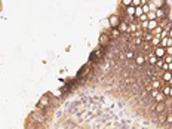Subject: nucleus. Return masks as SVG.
Masks as SVG:
<instances>
[{
    "instance_id": "obj_16",
    "label": "nucleus",
    "mask_w": 172,
    "mask_h": 129,
    "mask_svg": "<svg viewBox=\"0 0 172 129\" xmlns=\"http://www.w3.org/2000/svg\"><path fill=\"white\" fill-rule=\"evenodd\" d=\"M146 15H147V19H148V21H151V19H157V18H156V12H154V10H150V12L146 13Z\"/></svg>"
},
{
    "instance_id": "obj_32",
    "label": "nucleus",
    "mask_w": 172,
    "mask_h": 129,
    "mask_svg": "<svg viewBox=\"0 0 172 129\" xmlns=\"http://www.w3.org/2000/svg\"><path fill=\"white\" fill-rule=\"evenodd\" d=\"M141 42H142L141 39H137V40H135V43H137V45H141Z\"/></svg>"
},
{
    "instance_id": "obj_21",
    "label": "nucleus",
    "mask_w": 172,
    "mask_h": 129,
    "mask_svg": "<svg viewBox=\"0 0 172 129\" xmlns=\"http://www.w3.org/2000/svg\"><path fill=\"white\" fill-rule=\"evenodd\" d=\"M151 39H153V34H150V33L144 34V42H151Z\"/></svg>"
},
{
    "instance_id": "obj_7",
    "label": "nucleus",
    "mask_w": 172,
    "mask_h": 129,
    "mask_svg": "<svg viewBox=\"0 0 172 129\" xmlns=\"http://www.w3.org/2000/svg\"><path fill=\"white\" fill-rule=\"evenodd\" d=\"M110 42V36L108 34H105V33H103V34L99 36V43H101V45H107V43Z\"/></svg>"
},
{
    "instance_id": "obj_22",
    "label": "nucleus",
    "mask_w": 172,
    "mask_h": 129,
    "mask_svg": "<svg viewBox=\"0 0 172 129\" xmlns=\"http://www.w3.org/2000/svg\"><path fill=\"white\" fill-rule=\"evenodd\" d=\"M165 62L166 64H172V55H165Z\"/></svg>"
},
{
    "instance_id": "obj_11",
    "label": "nucleus",
    "mask_w": 172,
    "mask_h": 129,
    "mask_svg": "<svg viewBox=\"0 0 172 129\" xmlns=\"http://www.w3.org/2000/svg\"><path fill=\"white\" fill-rule=\"evenodd\" d=\"M126 13H128L131 18L135 17V6H132V5H131V6H128V8H126Z\"/></svg>"
},
{
    "instance_id": "obj_28",
    "label": "nucleus",
    "mask_w": 172,
    "mask_h": 129,
    "mask_svg": "<svg viewBox=\"0 0 172 129\" xmlns=\"http://www.w3.org/2000/svg\"><path fill=\"white\" fill-rule=\"evenodd\" d=\"M132 6H141V0H132Z\"/></svg>"
},
{
    "instance_id": "obj_19",
    "label": "nucleus",
    "mask_w": 172,
    "mask_h": 129,
    "mask_svg": "<svg viewBox=\"0 0 172 129\" xmlns=\"http://www.w3.org/2000/svg\"><path fill=\"white\" fill-rule=\"evenodd\" d=\"M154 3H156V9H157V8H163V6H165V0H154Z\"/></svg>"
},
{
    "instance_id": "obj_24",
    "label": "nucleus",
    "mask_w": 172,
    "mask_h": 129,
    "mask_svg": "<svg viewBox=\"0 0 172 129\" xmlns=\"http://www.w3.org/2000/svg\"><path fill=\"white\" fill-rule=\"evenodd\" d=\"M134 56H135V53H134L132 51H128V52H126V58H128V60H132Z\"/></svg>"
},
{
    "instance_id": "obj_18",
    "label": "nucleus",
    "mask_w": 172,
    "mask_h": 129,
    "mask_svg": "<svg viewBox=\"0 0 172 129\" xmlns=\"http://www.w3.org/2000/svg\"><path fill=\"white\" fill-rule=\"evenodd\" d=\"M160 88V82L159 80H153L151 82V89H159Z\"/></svg>"
},
{
    "instance_id": "obj_33",
    "label": "nucleus",
    "mask_w": 172,
    "mask_h": 129,
    "mask_svg": "<svg viewBox=\"0 0 172 129\" xmlns=\"http://www.w3.org/2000/svg\"><path fill=\"white\" fill-rule=\"evenodd\" d=\"M168 71H172V64H168Z\"/></svg>"
},
{
    "instance_id": "obj_34",
    "label": "nucleus",
    "mask_w": 172,
    "mask_h": 129,
    "mask_svg": "<svg viewBox=\"0 0 172 129\" xmlns=\"http://www.w3.org/2000/svg\"><path fill=\"white\" fill-rule=\"evenodd\" d=\"M144 5H147V0H141V6H144Z\"/></svg>"
},
{
    "instance_id": "obj_1",
    "label": "nucleus",
    "mask_w": 172,
    "mask_h": 129,
    "mask_svg": "<svg viewBox=\"0 0 172 129\" xmlns=\"http://www.w3.org/2000/svg\"><path fill=\"white\" fill-rule=\"evenodd\" d=\"M153 53L157 56V60H162V58H165V55H166V49L162 48V46H157V48H154Z\"/></svg>"
},
{
    "instance_id": "obj_37",
    "label": "nucleus",
    "mask_w": 172,
    "mask_h": 129,
    "mask_svg": "<svg viewBox=\"0 0 172 129\" xmlns=\"http://www.w3.org/2000/svg\"><path fill=\"white\" fill-rule=\"evenodd\" d=\"M171 36H172V33H171Z\"/></svg>"
},
{
    "instance_id": "obj_15",
    "label": "nucleus",
    "mask_w": 172,
    "mask_h": 129,
    "mask_svg": "<svg viewBox=\"0 0 172 129\" xmlns=\"http://www.w3.org/2000/svg\"><path fill=\"white\" fill-rule=\"evenodd\" d=\"M156 111H157V113H163L165 111V104L162 103V101L156 105Z\"/></svg>"
},
{
    "instance_id": "obj_14",
    "label": "nucleus",
    "mask_w": 172,
    "mask_h": 129,
    "mask_svg": "<svg viewBox=\"0 0 172 129\" xmlns=\"http://www.w3.org/2000/svg\"><path fill=\"white\" fill-rule=\"evenodd\" d=\"M148 62H150L151 65H154L156 62H157V56H156L153 52H151V53H150V56H148Z\"/></svg>"
},
{
    "instance_id": "obj_25",
    "label": "nucleus",
    "mask_w": 172,
    "mask_h": 129,
    "mask_svg": "<svg viewBox=\"0 0 172 129\" xmlns=\"http://www.w3.org/2000/svg\"><path fill=\"white\" fill-rule=\"evenodd\" d=\"M162 31H163V28H162L160 25H157V27H156V30H154V34L157 36V34H160Z\"/></svg>"
},
{
    "instance_id": "obj_12",
    "label": "nucleus",
    "mask_w": 172,
    "mask_h": 129,
    "mask_svg": "<svg viewBox=\"0 0 172 129\" xmlns=\"http://www.w3.org/2000/svg\"><path fill=\"white\" fill-rule=\"evenodd\" d=\"M162 94H163L165 96H171V86L166 85L165 88H162Z\"/></svg>"
},
{
    "instance_id": "obj_8",
    "label": "nucleus",
    "mask_w": 172,
    "mask_h": 129,
    "mask_svg": "<svg viewBox=\"0 0 172 129\" xmlns=\"http://www.w3.org/2000/svg\"><path fill=\"white\" fill-rule=\"evenodd\" d=\"M48 104H49V96H48V95L42 96V99H40V103H39V107H40V108H45Z\"/></svg>"
},
{
    "instance_id": "obj_26",
    "label": "nucleus",
    "mask_w": 172,
    "mask_h": 129,
    "mask_svg": "<svg viewBox=\"0 0 172 129\" xmlns=\"http://www.w3.org/2000/svg\"><path fill=\"white\" fill-rule=\"evenodd\" d=\"M122 3H123V6H126V8H128V6H131V5H132V0H122Z\"/></svg>"
},
{
    "instance_id": "obj_3",
    "label": "nucleus",
    "mask_w": 172,
    "mask_h": 129,
    "mask_svg": "<svg viewBox=\"0 0 172 129\" xmlns=\"http://www.w3.org/2000/svg\"><path fill=\"white\" fill-rule=\"evenodd\" d=\"M172 45V40H171V37H162V40H160V46L162 48H168V46H171Z\"/></svg>"
},
{
    "instance_id": "obj_36",
    "label": "nucleus",
    "mask_w": 172,
    "mask_h": 129,
    "mask_svg": "<svg viewBox=\"0 0 172 129\" xmlns=\"http://www.w3.org/2000/svg\"><path fill=\"white\" fill-rule=\"evenodd\" d=\"M147 2H148V0H147ZM153 2H154V0H153Z\"/></svg>"
},
{
    "instance_id": "obj_30",
    "label": "nucleus",
    "mask_w": 172,
    "mask_h": 129,
    "mask_svg": "<svg viewBox=\"0 0 172 129\" xmlns=\"http://www.w3.org/2000/svg\"><path fill=\"white\" fill-rule=\"evenodd\" d=\"M138 19H139L141 22H142V21H147V15H146V13H144V15H141V17L138 18Z\"/></svg>"
},
{
    "instance_id": "obj_5",
    "label": "nucleus",
    "mask_w": 172,
    "mask_h": 129,
    "mask_svg": "<svg viewBox=\"0 0 172 129\" xmlns=\"http://www.w3.org/2000/svg\"><path fill=\"white\" fill-rule=\"evenodd\" d=\"M101 56H103V49H96V51H94V53H92L91 61H96V60H99Z\"/></svg>"
},
{
    "instance_id": "obj_29",
    "label": "nucleus",
    "mask_w": 172,
    "mask_h": 129,
    "mask_svg": "<svg viewBox=\"0 0 172 129\" xmlns=\"http://www.w3.org/2000/svg\"><path fill=\"white\" fill-rule=\"evenodd\" d=\"M141 8H142V12H144V13H148V12H150V8H148V5H144V6H141Z\"/></svg>"
},
{
    "instance_id": "obj_10",
    "label": "nucleus",
    "mask_w": 172,
    "mask_h": 129,
    "mask_svg": "<svg viewBox=\"0 0 172 129\" xmlns=\"http://www.w3.org/2000/svg\"><path fill=\"white\" fill-rule=\"evenodd\" d=\"M157 25H159L157 19H151V21H148V30H150V31H154Z\"/></svg>"
},
{
    "instance_id": "obj_17",
    "label": "nucleus",
    "mask_w": 172,
    "mask_h": 129,
    "mask_svg": "<svg viewBox=\"0 0 172 129\" xmlns=\"http://www.w3.org/2000/svg\"><path fill=\"white\" fill-rule=\"evenodd\" d=\"M141 15H144V12H142V8H141V6H137V8H135V17H141Z\"/></svg>"
},
{
    "instance_id": "obj_35",
    "label": "nucleus",
    "mask_w": 172,
    "mask_h": 129,
    "mask_svg": "<svg viewBox=\"0 0 172 129\" xmlns=\"http://www.w3.org/2000/svg\"><path fill=\"white\" fill-rule=\"evenodd\" d=\"M171 96H172V88H171Z\"/></svg>"
},
{
    "instance_id": "obj_2",
    "label": "nucleus",
    "mask_w": 172,
    "mask_h": 129,
    "mask_svg": "<svg viewBox=\"0 0 172 129\" xmlns=\"http://www.w3.org/2000/svg\"><path fill=\"white\" fill-rule=\"evenodd\" d=\"M119 24H120V18L117 17V15H113V17H110V25H111L113 28H117V27H119Z\"/></svg>"
},
{
    "instance_id": "obj_9",
    "label": "nucleus",
    "mask_w": 172,
    "mask_h": 129,
    "mask_svg": "<svg viewBox=\"0 0 172 129\" xmlns=\"http://www.w3.org/2000/svg\"><path fill=\"white\" fill-rule=\"evenodd\" d=\"M117 30H119L120 33H128V31H129V27H128V24H126V22H120V24H119V27H117Z\"/></svg>"
},
{
    "instance_id": "obj_4",
    "label": "nucleus",
    "mask_w": 172,
    "mask_h": 129,
    "mask_svg": "<svg viewBox=\"0 0 172 129\" xmlns=\"http://www.w3.org/2000/svg\"><path fill=\"white\" fill-rule=\"evenodd\" d=\"M154 12H156V18H157V19H163V18L166 17V12L163 10V8H157Z\"/></svg>"
},
{
    "instance_id": "obj_13",
    "label": "nucleus",
    "mask_w": 172,
    "mask_h": 129,
    "mask_svg": "<svg viewBox=\"0 0 172 129\" xmlns=\"http://www.w3.org/2000/svg\"><path fill=\"white\" fill-rule=\"evenodd\" d=\"M163 80L165 82H171L172 80V71H165L163 73Z\"/></svg>"
},
{
    "instance_id": "obj_20",
    "label": "nucleus",
    "mask_w": 172,
    "mask_h": 129,
    "mask_svg": "<svg viewBox=\"0 0 172 129\" xmlns=\"http://www.w3.org/2000/svg\"><path fill=\"white\" fill-rule=\"evenodd\" d=\"M144 61H146V58H144V56H141V55H139V56H137V64H138V65H142V64H144Z\"/></svg>"
},
{
    "instance_id": "obj_31",
    "label": "nucleus",
    "mask_w": 172,
    "mask_h": 129,
    "mask_svg": "<svg viewBox=\"0 0 172 129\" xmlns=\"http://www.w3.org/2000/svg\"><path fill=\"white\" fill-rule=\"evenodd\" d=\"M166 122H168V123H172V113H171V114H168V117H166Z\"/></svg>"
},
{
    "instance_id": "obj_23",
    "label": "nucleus",
    "mask_w": 172,
    "mask_h": 129,
    "mask_svg": "<svg viewBox=\"0 0 172 129\" xmlns=\"http://www.w3.org/2000/svg\"><path fill=\"white\" fill-rule=\"evenodd\" d=\"M165 62H163V60H157V62L154 64V67H157V68H162V65H163Z\"/></svg>"
},
{
    "instance_id": "obj_6",
    "label": "nucleus",
    "mask_w": 172,
    "mask_h": 129,
    "mask_svg": "<svg viewBox=\"0 0 172 129\" xmlns=\"http://www.w3.org/2000/svg\"><path fill=\"white\" fill-rule=\"evenodd\" d=\"M160 40H162V37H160V34L157 36H153V39H151V45L154 46V48H157V46H160Z\"/></svg>"
},
{
    "instance_id": "obj_27",
    "label": "nucleus",
    "mask_w": 172,
    "mask_h": 129,
    "mask_svg": "<svg viewBox=\"0 0 172 129\" xmlns=\"http://www.w3.org/2000/svg\"><path fill=\"white\" fill-rule=\"evenodd\" d=\"M119 34H120V31H119L117 28H113V33H111V36H113V37H117Z\"/></svg>"
}]
</instances>
